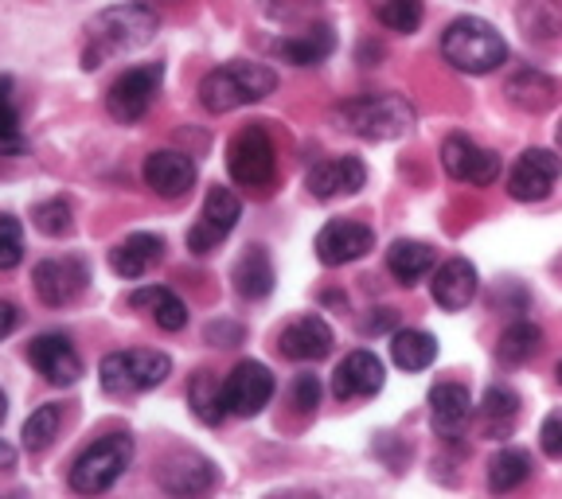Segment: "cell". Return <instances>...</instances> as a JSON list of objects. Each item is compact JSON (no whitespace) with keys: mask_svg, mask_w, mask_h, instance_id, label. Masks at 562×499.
I'll use <instances>...</instances> for the list:
<instances>
[{"mask_svg":"<svg viewBox=\"0 0 562 499\" xmlns=\"http://www.w3.org/2000/svg\"><path fill=\"white\" fill-rule=\"evenodd\" d=\"M227 168H231V180L243 188H270L273 180V145L266 137L262 125H246L231 137L227 145Z\"/></svg>","mask_w":562,"mask_h":499,"instance_id":"ba28073f","label":"cell"},{"mask_svg":"<svg viewBox=\"0 0 562 499\" xmlns=\"http://www.w3.org/2000/svg\"><path fill=\"white\" fill-rule=\"evenodd\" d=\"M368 184V168L360 157H333L321 160L313 172L305 175V188L313 200H340V195H356Z\"/></svg>","mask_w":562,"mask_h":499,"instance_id":"e0dca14e","label":"cell"},{"mask_svg":"<svg viewBox=\"0 0 562 499\" xmlns=\"http://www.w3.org/2000/svg\"><path fill=\"white\" fill-rule=\"evenodd\" d=\"M160 82H165V67L160 63H140V67H130L122 79L110 87L105 94V110L114 122H140V117L149 114V105L157 102L160 94Z\"/></svg>","mask_w":562,"mask_h":499,"instance_id":"52a82bcc","label":"cell"},{"mask_svg":"<svg viewBox=\"0 0 562 499\" xmlns=\"http://www.w3.org/2000/svg\"><path fill=\"white\" fill-rule=\"evenodd\" d=\"M145 184L157 195H165V200H180V195H188L195 184V160L176 149L149 152V157H145Z\"/></svg>","mask_w":562,"mask_h":499,"instance_id":"ffe728a7","label":"cell"},{"mask_svg":"<svg viewBox=\"0 0 562 499\" xmlns=\"http://www.w3.org/2000/svg\"><path fill=\"white\" fill-rule=\"evenodd\" d=\"M273 52H278L285 63H293V67H316V63H325L328 55L336 52V35H333V27L316 24L301 35H285V39H278Z\"/></svg>","mask_w":562,"mask_h":499,"instance_id":"484cf974","label":"cell"},{"mask_svg":"<svg viewBox=\"0 0 562 499\" xmlns=\"http://www.w3.org/2000/svg\"><path fill=\"white\" fill-rule=\"evenodd\" d=\"M235 290L246 300H262L273 293V262L266 254V246H246V254L235 262Z\"/></svg>","mask_w":562,"mask_h":499,"instance_id":"83f0119b","label":"cell"},{"mask_svg":"<svg viewBox=\"0 0 562 499\" xmlns=\"http://www.w3.org/2000/svg\"><path fill=\"white\" fill-rule=\"evenodd\" d=\"M130 308L149 313L165 332H180L188 325V305L172 290H160V285H145V290L130 293Z\"/></svg>","mask_w":562,"mask_h":499,"instance_id":"f1b7e54d","label":"cell"},{"mask_svg":"<svg viewBox=\"0 0 562 499\" xmlns=\"http://www.w3.org/2000/svg\"><path fill=\"white\" fill-rule=\"evenodd\" d=\"M434 265H438V254H434L430 242H414V238H398L391 250H386V270L398 285H418L422 277H430Z\"/></svg>","mask_w":562,"mask_h":499,"instance_id":"d4e9b609","label":"cell"},{"mask_svg":"<svg viewBox=\"0 0 562 499\" xmlns=\"http://www.w3.org/2000/svg\"><path fill=\"white\" fill-rule=\"evenodd\" d=\"M0 125H16V105H12V79H0Z\"/></svg>","mask_w":562,"mask_h":499,"instance_id":"7bdbcfd3","label":"cell"},{"mask_svg":"<svg viewBox=\"0 0 562 499\" xmlns=\"http://www.w3.org/2000/svg\"><path fill=\"white\" fill-rule=\"evenodd\" d=\"M278 351L293 363H316L333 351V328L321 320V316H297L281 328Z\"/></svg>","mask_w":562,"mask_h":499,"instance_id":"d6986e66","label":"cell"},{"mask_svg":"<svg viewBox=\"0 0 562 499\" xmlns=\"http://www.w3.org/2000/svg\"><path fill=\"white\" fill-rule=\"evenodd\" d=\"M375 16L386 32H398V35H411L422 27V0H379L375 4Z\"/></svg>","mask_w":562,"mask_h":499,"instance_id":"836d02e7","label":"cell"},{"mask_svg":"<svg viewBox=\"0 0 562 499\" xmlns=\"http://www.w3.org/2000/svg\"><path fill=\"white\" fill-rule=\"evenodd\" d=\"M273 398V375L266 363L246 360L223 378V402H227V413L235 418H255L270 406Z\"/></svg>","mask_w":562,"mask_h":499,"instance_id":"8fae6325","label":"cell"},{"mask_svg":"<svg viewBox=\"0 0 562 499\" xmlns=\"http://www.w3.org/2000/svg\"><path fill=\"white\" fill-rule=\"evenodd\" d=\"M539 449H543L551 461H562V410H551L539 426Z\"/></svg>","mask_w":562,"mask_h":499,"instance_id":"f35d334b","label":"cell"},{"mask_svg":"<svg viewBox=\"0 0 562 499\" xmlns=\"http://www.w3.org/2000/svg\"><path fill=\"white\" fill-rule=\"evenodd\" d=\"M379 316H368L363 320V336H379V332H391L398 325V313L395 308H375Z\"/></svg>","mask_w":562,"mask_h":499,"instance_id":"b9f144b4","label":"cell"},{"mask_svg":"<svg viewBox=\"0 0 562 499\" xmlns=\"http://www.w3.org/2000/svg\"><path fill=\"white\" fill-rule=\"evenodd\" d=\"M562 175V157L551 149H527L508 172V195L519 203H539L554 192Z\"/></svg>","mask_w":562,"mask_h":499,"instance_id":"7c38bea8","label":"cell"},{"mask_svg":"<svg viewBox=\"0 0 562 499\" xmlns=\"http://www.w3.org/2000/svg\"><path fill=\"white\" fill-rule=\"evenodd\" d=\"M172 375V360L165 351H114L105 355L98 378H102V390L114 398H130V395H145V390H157L165 378Z\"/></svg>","mask_w":562,"mask_h":499,"instance_id":"5b68a950","label":"cell"},{"mask_svg":"<svg viewBox=\"0 0 562 499\" xmlns=\"http://www.w3.org/2000/svg\"><path fill=\"white\" fill-rule=\"evenodd\" d=\"M504 94H508V102L516 105V110H524V114H547V110L559 105L562 82L543 75V70H519V75L508 79Z\"/></svg>","mask_w":562,"mask_h":499,"instance_id":"603a6c76","label":"cell"},{"mask_svg":"<svg viewBox=\"0 0 562 499\" xmlns=\"http://www.w3.org/2000/svg\"><path fill=\"white\" fill-rule=\"evenodd\" d=\"M16 325H20L16 305H9V300H0V340H4V336L16 332Z\"/></svg>","mask_w":562,"mask_h":499,"instance_id":"ee69618b","label":"cell"},{"mask_svg":"<svg viewBox=\"0 0 562 499\" xmlns=\"http://www.w3.org/2000/svg\"><path fill=\"white\" fill-rule=\"evenodd\" d=\"M516 24L531 44H559L562 39V0H524Z\"/></svg>","mask_w":562,"mask_h":499,"instance_id":"4316f807","label":"cell"},{"mask_svg":"<svg viewBox=\"0 0 562 499\" xmlns=\"http://www.w3.org/2000/svg\"><path fill=\"white\" fill-rule=\"evenodd\" d=\"M160 258H165V238L160 235H130L110 250V270L125 281H137L145 277L149 270H157Z\"/></svg>","mask_w":562,"mask_h":499,"instance_id":"44dd1931","label":"cell"},{"mask_svg":"<svg viewBox=\"0 0 562 499\" xmlns=\"http://www.w3.org/2000/svg\"><path fill=\"white\" fill-rule=\"evenodd\" d=\"M27 140L20 137V125H0V157H20Z\"/></svg>","mask_w":562,"mask_h":499,"instance_id":"60d3db41","label":"cell"},{"mask_svg":"<svg viewBox=\"0 0 562 499\" xmlns=\"http://www.w3.org/2000/svg\"><path fill=\"white\" fill-rule=\"evenodd\" d=\"M133 461V438L125 433H110V438L94 441L87 453L70 465V488L82 491V496H98L110 484H117V476L130 468Z\"/></svg>","mask_w":562,"mask_h":499,"instance_id":"8992f818","label":"cell"},{"mask_svg":"<svg viewBox=\"0 0 562 499\" xmlns=\"http://www.w3.org/2000/svg\"><path fill=\"white\" fill-rule=\"evenodd\" d=\"M12 465H16V449L9 441H0V468H12Z\"/></svg>","mask_w":562,"mask_h":499,"instance_id":"f6af8a7d","label":"cell"},{"mask_svg":"<svg viewBox=\"0 0 562 499\" xmlns=\"http://www.w3.org/2000/svg\"><path fill=\"white\" fill-rule=\"evenodd\" d=\"M316 402H321V383H316V375L293 378V406H297L301 413H308V410H316Z\"/></svg>","mask_w":562,"mask_h":499,"instance_id":"ab89813d","label":"cell"},{"mask_svg":"<svg viewBox=\"0 0 562 499\" xmlns=\"http://www.w3.org/2000/svg\"><path fill=\"white\" fill-rule=\"evenodd\" d=\"M188 406L203 426H220L227 418V402H223V383L211 371H200L188 386Z\"/></svg>","mask_w":562,"mask_h":499,"instance_id":"d6a6232c","label":"cell"},{"mask_svg":"<svg viewBox=\"0 0 562 499\" xmlns=\"http://www.w3.org/2000/svg\"><path fill=\"white\" fill-rule=\"evenodd\" d=\"M554 375H559V383H562V363H559V367H554Z\"/></svg>","mask_w":562,"mask_h":499,"instance_id":"c3c4849f","label":"cell"},{"mask_svg":"<svg viewBox=\"0 0 562 499\" xmlns=\"http://www.w3.org/2000/svg\"><path fill=\"white\" fill-rule=\"evenodd\" d=\"M383 360L375 351H351L344 355L340 367L333 371V395L340 402H360V398H375L383 390Z\"/></svg>","mask_w":562,"mask_h":499,"instance_id":"9a60e30c","label":"cell"},{"mask_svg":"<svg viewBox=\"0 0 562 499\" xmlns=\"http://www.w3.org/2000/svg\"><path fill=\"white\" fill-rule=\"evenodd\" d=\"M391 360H395L398 371H426L438 360V340L422 328H398L391 336Z\"/></svg>","mask_w":562,"mask_h":499,"instance_id":"f546056e","label":"cell"},{"mask_svg":"<svg viewBox=\"0 0 562 499\" xmlns=\"http://www.w3.org/2000/svg\"><path fill=\"white\" fill-rule=\"evenodd\" d=\"M215 480H220V473L203 456H176L160 468V488L172 496H200V491L215 488Z\"/></svg>","mask_w":562,"mask_h":499,"instance_id":"cb8c5ba5","label":"cell"},{"mask_svg":"<svg viewBox=\"0 0 562 499\" xmlns=\"http://www.w3.org/2000/svg\"><path fill=\"white\" fill-rule=\"evenodd\" d=\"M481 413L488 421H504V426H508V421L519 413V395L512 390V386H488V395H484V402H481Z\"/></svg>","mask_w":562,"mask_h":499,"instance_id":"8d00e7d4","label":"cell"},{"mask_svg":"<svg viewBox=\"0 0 562 499\" xmlns=\"http://www.w3.org/2000/svg\"><path fill=\"white\" fill-rule=\"evenodd\" d=\"M4 413H9V402H4V395H0V421H4Z\"/></svg>","mask_w":562,"mask_h":499,"instance_id":"bcb514c9","label":"cell"},{"mask_svg":"<svg viewBox=\"0 0 562 499\" xmlns=\"http://www.w3.org/2000/svg\"><path fill=\"white\" fill-rule=\"evenodd\" d=\"M35 227L44 230V235L59 238V235H70V203L67 200H47L35 207Z\"/></svg>","mask_w":562,"mask_h":499,"instance_id":"d590c367","label":"cell"},{"mask_svg":"<svg viewBox=\"0 0 562 499\" xmlns=\"http://www.w3.org/2000/svg\"><path fill=\"white\" fill-rule=\"evenodd\" d=\"M536 465H531V453L524 449H501V453L488 461V488L492 491H516L519 484L531 480Z\"/></svg>","mask_w":562,"mask_h":499,"instance_id":"4dcf8cb0","label":"cell"},{"mask_svg":"<svg viewBox=\"0 0 562 499\" xmlns=\"http://www.w3.org/2000/svg\"><path fill=\"white\" fill-rule=\"evenodd\" d=\"M554 140H559V149H562V122H559V129H554Z\"/></svg>","mask_w":562,"mask_h":499,"instance_id":"7dc6e473","label":"cell"},{"mask_svg":"<svg viewBox=\"0 0 562 499\" xmlns=\"http://www.w3.org/2000/svg\"><path fill=\"white\" fill-rule=\"evenodd\" d=\"M27 360L52 386H75L82 375L79 351L70 348V340L63 332H44L27 343Z\"/></svg>","mask_w":562,"mask_h":499,"instance_id":"5bb4252c","label":"cell"},{"mask_svg":"<svg viewBox=\"0 0 562 499\" xmlns=\"http://www.w3.org/2000/svg\"><path fill=\"white\" fill-rule=\"evenodd\" d=\"M157 12L145 9V4H117V9L98 12L90 20V47L82 55V67L94 70L105 59H114V55L137 52V47H145L157 35Z\"/></svg>","mask_w":562,"mask_h":499,"instance_id":"6da1fadb","label":"cell"},{"mask_svg":"<svg viewBox=\"0 0 562 499\" xmlns=\"http://www.w3.org/2000/svg\"><path fill=\"white\" fill-rule=\"evenodd\" d=\"M539 348H543V328L531 325V320H516V325H508L501 332L496 355H501V363H508V367H519V363L531 360Z\"/></svg>","mask_w":562,"mask_h":499,"instance_id":"1f68e13d","label":"cell"},{"mask_svg":"<svg viewBox=\"0 0 562 499\" xmlns=\"http://www.w3.org/2000/svg\"><path fill=\"white\" fill-rule=\"evenodd\" d=\"M24 258V230L12 215H0V270H12Z\"/></svg>","mask_w":562,"mask_h":499,"instance_id":"74e56055","label":"cell"},{"mask_svg":"<svg viewBox=\"0 0 562 499\" xmlns=\"http://www.w3.org/2000/svg\"><path fill=\"white\" fill-rule=\"evenodd\" d=\"M32 281H35V293H40V300L44 305H67V300H75L82 290H87V265L79 262V258H52V262H40L32 270Z\"/></svg>","mask_w":562,"mask_h":499,"instance_id":"2e32d148","label":"cell"},{"mask_svg":"<svg viewBox=\"0 0 562 499\" xmlns=\"http://www.w3.org/2000/svg\"><path fill=\"white\" fill-rule=\"evenodd\" d=\"M473 418V398L461 383H438L430 390V421L441 438H461Z\"/></svg>","mask_w":562,"mask_h":499,"instance_id":"7402d4cb","label":"cell"},{"mask_svg":"<svg viewBox=\"0 0 562 499\" xmlns=\"http://www.w3.org/2000/svg\"><path fill=\"white\" fill-rule=\"evenodd\" d=\"M278 75L262 63H227V67L211 70L200 82V102L211 114H231L238 105L262 102L266 94H273Z\"/></svg>","mask_w":562,"mask_h":499,"instance_id":"277c9868","label":"cell"},{"mask_svg":"<svg viewBox=\"0 0 562 499\" xmlns=\"http://www.w3.org/2000/svg\"><path fill=\"white\" fill-rule=\"evenodd\" d=\"M441 165L453 175L457 184H473V188H492L501 180V157L492 149H481L473 137L465 133H449L446 145H441Z\"/></svg>","mask_w":562,"mask_h":499,"instance_id":"9c48e42d","label":"cell"},{"mask_svg":"<svg viewBox=\"0 0 562 499\" xmlns=\"http://www.w3.org/2000/svg\"><path fill=\"white\" fill-rule=\"evenodd\" d=\"M441 59L461 75H492L508 59L504 35L481 16H461L441 35Z\"/></svg>","mask_w":562,"mask_h":499,"instance_id":"3957f363","label":"cell"},{"mask_svg":"<svg viewBox=\"0 0 562 499\" xmlns=\"http://www.w3.org/2000/svg\"><path fill=\"white\" fill-rule=\"evenodd\" d=\"M333 122L360 140H398L414 129L418 114L398 94H363L348 98L333 110Z\"/></svg>","mask_w":562,"mask_h":499,"instance_id":"7a4b0ae2","label":"cell"},{"mask_svg":"<svg viewBox=\"0 0 562 499\" xmlns=\"http://www.w3.org/2000/svg\"><path fill=\"white\" fill-rule=\"evenodd\" d=\"M476 290H481V277H476V265L469 258H449L434 270L430 293L434 305L446 308V313H461V308L473 305Z\"/></svg>","mask_w":562,"mask_h":499,"instance_id":"ac0fdd59","label":"cell"},{"mask_svg":"<svg viewBox=\"0 0 562 499\" xmlns=\"http://www.w3.org/2000/svg\"><path fill=\"white\" fill-rule=\"evenodd\" d=\"M238 215H243V203H238V195L231 192V188H211L207 200H203V211L200 219L192 223V230H188V250L192 254H211L215 246L223 242V238L235 230Z\"/></svg>","mask_w":562,"mask_h":499,"instance_id":"30bf717a","label":"cell"},{"mask_svg":"<svg viewBox=\"0 0 562 499\" xmlns=\"http://www.w3.org/2000/svg\"><path fill=\"white\" fill-rule=\"evenodd\" d=\"M59 418H63L59 406L47 402L24 421V449H27V453H44V449L52 445L55 433H59Z\"/></svg>","mask_w":562,"mask_h":499,"instance_id":"e575fe53","label":"cell"},{"mask_svg":"<svg viewBox=\"0 0 562 499\" xmlns=\"http://www.w3.org/2000/svg\"><path fill=\"white\" fill-rule=\"evenodd\" d=\"M368 250H375V230L356 219H333L316 235V258L325 265H348L360 262Z\"/></svg>","mask_w":562,"mask_h":499,"instance_id":"4fadbf2b","label":"cell"}]
</instances>
